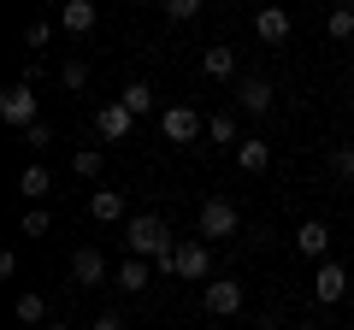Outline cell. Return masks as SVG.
<instances>
[{"label":"cell","instance_id":"obj_20","mask_svg":"<svg viewBox=\"0 0 354 330\" xmlns=\"http://www.w3.org/2000/svg\"><path fill=\"white\" fill-rule=\"evenodd\" d=\"M71 171H77L83 183H95V177L106 171V153H101V148H77V153H71Z\"/></svg>","mask_w":354,"mask_h":330},{"label":"cell","instance_id":"obj_21","mask_svg":"<svg viewBox=\"0 0 354 330\" xmlns=\"http://www.w3.org/2000/svg\"><path fill=\"white\" fill-rule=\"evenodd\" d=\"M18 324H48V295H18Z\"/></svg>","mask_w":354,"mask_h":330},{"label":"cell","instance_id":"obj_1","mask_svg":"<svg viewBox=\"0 0 354 330\" xmlns=\"http://www.w3.org/2000/svg\"><path fill=\"white\" fill-rule=\"evenodd\" d=\"M177 236L160 213H130V260H165Z\"/></svg>","mask_w":354,"mask_h":330},{"label":"cell","instance_id":"obj_26","mask_svg":"<svg viewBox=\"0 0 354 330\" xmlns=\"http://www.w3.org/2000/svg\"><path fill=\"white\" fill-rule=\"evenodd\" d=\"M330 171H337L342 183H354V142H342V148H330Z\"/></svg>","mask_w":354,"mask_h":330},{"label":"cell","instance_id":"obj_15","mask_svg":"<svg viewBox=\"0 0 354 330\" xmlns=\"http://www.w3.org/2000/svg\"><path fill=\"white\" fill-rule=\"evenodd\" d=\"M236 165L248 171V177H260V171H272V142H260V136H248L236 148Z\"/></svg>","mask_w":354,"mask_h":330},{"label":"cell","instance_id":"obj_24","mask_svg":"<svg viewBox=\"0 0 354 330\" xmlns=\"http://www.w3.org/2000/svg\"><path fill=\"white\" fill-rule=\"evenodd\" d=\"M207 136H213V142H236V148H242V136H236V113H218V118H207Z\"/></svg>","mask_w":354,"mask_h":330},{"label":"cell","instance_id":"obj_3","mask_svg":"<svg viewBox=\"0 0 354 330\" xmlns=\"http://www.w3.org/2000/svg\"><path fill=\"white\" fill-rule=\"evenodd\" d=\"M160 278H207L213 271V254H207V242H177L165 260H153Z\"/></svg>","mask_w":354,"mask_h":330},{"label":"cell","instance_id":"obj_12","mask_svg":"<svg viewBox=\"0 0 354 330\" xmlns=\"http://www.w3.org/2000/svg\"><path fill=\"white\" fill-rule=\"evenodd\" d=\"M325 248H330L325 218H307V224L295 230V254H301V260H325Z\"/></svg>","mask_w":354,"mask_h":330},{"label":"cell","instance_id":"obj_25","mask_svg":"<svg viewBox=\"0 0 354 330\" xmlns=\"http://www.w3.org/2000/svg\"><path fill=\"white\" fill-rule=\"evenodd\" d=\"M59 83H65V89H88V59H65L59 65Z\"/></svg>","mask_w":354,"mask_h":330},{"label":"cell","instance_id":"obj_11","mask_svg":"<svg viewBox=\"0 0 354 330\" xmlns=\"http://www.w3.org/2000/svg\"><path fill=\"white\" fill-rule=\"evenodd\" d=\"M254 36H260L266 48L290 41V12H283V6H266V12H254Z\"/></svg>","mask_w":354,"mask_h":330},{"label":"cell","instance_id":"obj_5","mask_svg":"<svg viewBox=\"0 0 354 330\" xmlns=\"http://www.w3.org/2000/svg\"><path fill=\"white\" fill-rule=\"evenodd\" d=\"M201 307H207L213 318H225V324H230V318L242 313V283H236V278H213V283L201 289Z\"/></svg>","mask_w":354,"mask_h":330},{"label":"cell","instance_id":"obj_28","mask_svg":"<svg viewBox=\"0 0 354 330\" xmlns=\"http://www.w3.org/2000/svg\"><path fill=\"white\" fill-rule=\"evenodd\" d=\"M48 41H53V18H36V24L24 30V48H36V53H41Z\"/></svg>","mask_w":354,"mask_h":330},{"label":"cell","instance_id":"obj_8","mask_svg":"<svg viewBox=\"0 0 354 330\" xmlns=\"http://www.w3.org/2000/svg\"><path fill=\"white\" fill-rule=\"evenodd\" d=\"M342 295H348V271H342L337 260H325V266H319V283H313V301L319 307H337Z\"/></svg>","mask_w":354,"mask_h":330},{"label":"cell","instance_id":"obj_9","mask_svg":"<svg viewBox=\"0 0 354 330\" xmlns=\"http://www.w3.org/2000/svg\"><path fill=\"white\" fill-rule=\"evenodd\" d=\"M95 24H101V6L95 0H65L59 6V30H71V36H88Z\"/></svg>","mask_w":354,"mask_h":330},{"label":"cell","instance_id":"obj_29","mask_svg":"<svg viewBox=\"0 0 354 330\" xmlns=\"http://www.w3.org/2000/svg\"><path fill=\"white\" fill-rule=\"evenodd\" d=\"M24 142H30V148H48V142H53V124H48V118H41V124H30Z\"/></svg>","mask_w":354,"mask_h":330},{"label":"cell","instance_id":"obj_30","mask_svg":"<svg viewBox=\"0 0 354 330\" xmlns=\"http://www.w3.org/2000/svg\"><path fill=\"white\" fill-rule=\"evenodd\" d=\"M88 330H130V324H124V318H118V313H101V318H95V324H88Z\"/></svg>","mask_w":354,"mask_h":330},{"label":"cell","instance_id":"obj_6","mask_svg":"<svg viewBox=\"0 0 354 330\" xmlns=\"http://www.w3.org/2000/svg\"><path fill=\"white\" fill-rule=\"evenodd\" d=\"M0 118H6L12 130H30V124H41V118H36V89H30V83H12V89L0 95Z\"/></svg>","mask_w":354,"mask_h":330},{"label":"cell","instance_id":"obj_10","mask_svg":"<svg viewBox=\"0 0 354 330\" xmlns=\"http://www.w3.org/2000/svg\"><path fill=\"white\" fill-rule=\"evenodd\" d=\"M130 124H136V118H130L118 101L95 113V136H101V142H130Z\"/></svg>","mask_w":354,"mask_h":330},{"label":"cell","instance_id":"obj_22","mask_svg":"<svg viewBox=\"0 0 354 330\" xmlns=\"http://www.w3.org/2000/svg\"><path fill=\"white\" fill-rule=\"evenodd\" d=\"M325 36L330 41H354V6H337V12L325 18Z\"/></svg>","mask_w":354,"mask_h":330},{"label":"cell","instance_id":"obj_17","mask_svg":"<svg viewBox=\"0 0 354 330\" xmlns=\"http://www.w3.org/2000/svg\"><path fill=\"white\" fill-rule=\"evenodd\" d=\"M148 283H153V260H124V266H118V289L142 295Z\"/></svg>","mask_w":354,"mask_h":330},{"label":"cell","instance_id":"obj_14","mask_svg":"<svg viewBox=\"0 0 354 330\" xmlns=\"http://www.w3.org/2000/svg\"><path fill=\"white\" fill-rule=\"evenodd\" d=\"M88 218H95V224H118V218H124V195L118 189H95L88 195Z\"/></svg>","mask_w":354,"mask_h":330},{"label":"cell","instance_id":"obj_33","mask_svg":"<svg viewBox=\"0 0 354 330\" xmlns=\"http://www.w3.org/2000/svg\"><path fill=\"white\" fill-rule=\"evenodd\" d=\"M348 65H354V59H348Z\"/></svg>","mask_w":354,"mask_h":330},{"label":"cell","instance_id":"obj_32","mask_svg":"<svg viewBox=\"0 0 354 330\" xmlns=\"http://www.w3.org/2000/svg\"><path fill=\"white\" fill-rule=\"evenodd\" d=\"M218 330H225V324H218Z\"/></svg>","mask_w":354,"mask_h":330},{"label":"cell","instance_id":"obj_18","mask_svg":"<svg viewBox=\"0 0 354 330\" xmlns=\"http://www.w3.org/2000/svg\"><path fill=\"white\" fill-rule=\"evenodd\" d=\"M118 106H124L130 118L153 113V89H148V83H142V77H136V83H124V89H118Z\"/></svg>","mask_w":354,"mask_h":330},{"label":"cell","instance_id":"obj_2","mask_svg":"<svg viewBox=\"0 0 354 330\" xmlns=\"http://www.w3.org/2000/svg\"><path fill=\"white\" fill-rule=\"evenodd\" d=\"M195 230H201L207 248H213V242H230L242 230V213L225 201V195H213V201H201V213H195Z\"/></svg>","mask_w":354,"mask_h":330},{"label":"cell","instance_id":"obj_16","mask_svg":"<svg viewBox=\"0 0 354 330\" xmlns=\"http://www.w3.org/2000/svg\"><path fill=\"white\" fill-rule=\"evenodd\" d=\"M201 71H207V77H218V83H230V77H236V53H230L225 41H213V48L201 53Z\"/></svg>","mask_w":354,"mask_h":330},{"label":"cell","instance_id":"obj_31","mask_svg":"<svg viewBox=\"0 0 354 330\" xmlns=\"http://www.w3.org/2000/svg\"><path fill=\"white\" fill-rule=\"evenodd\" d=\"M41 330H77V324H41Z\"/></svg>","mask_w":354,"mask_h":330},{"label":"cell","instance_id":"obj_23","mask_svg":"<svg viewBox=\"0 0 354 330\" xmlns=\"http://www.w3.org/2000/svg\"><path fill=\"white\" fill-rule=\"evenodd\" d=\"M201 18V0H165V24H195Z\"/></svg>","mask_w":354,"mask_h":330},{"label":"cell","instance_id":"obj_19","mask_svg":"<svg viewBox=\"0 0 354 330\" xmlns=\"http://www.w3.org/2000/svg\"><path fill=\"white\" fill-rule=\"evenodd\" d=\"M18 189L30 195V206H41V201H48V195H53V177H48V171H41V165H24V177H18Z\"/></svg>","mask_w":354,"mask_h":330},{"label":"cell","instance_id":"obj_13","mask_svg":"<svg viewBox=\"0 0 354 330\" xmlns=\"http://www.w3.org/2000/svg\"><path fill=\"white\" fill-rule=\"evenodd\" d=\"M71 278L83 283V289L106 283V260H101V248H77V254H71Z\"/></svg>","mask_w":354,"mask_h":330},{"label":"cell","instance_id":"obj_27","mask_svg":"<svg viewBox=\"0 0 354 330\" xmlns=\"http://www.w3.org/2000/svg\"><path fill=\"white\" fill-rule=\"evenodd\" d=\"M48 224H53V218H48V206H30V213H24V224H18V236H48Z\"/></svg>","mask_w":354,"mask_h":330},{"label":"cell","instance_id":"obj_7","mask_svg":"<svg viewBox=\"0 0 354 330\" xmlns=\"http://www.w3.org/2000/svg\"><path fill=\"white\" fill-rule=\"evenodd\" d=\"M272 101H278V95H272L266 77H242V83H236V106L248 118H266V113H272Z\"/></svg>","mask_w":354,"mask_h":330},{"label":"cell","instance_id":"obj_4","mask_svg":"<svg viewBox=\"0 0 354 330\" xmlns=\"http://www.w3.org/2000/svg\"><path fill=\"white\" fill-rule=\"evenodd\" d=\"M201 130H207V118L195 113V106H165V113H160V136L177 142V148H189Z\"/></svg>","mask_w":354,"mask_h":330}]
</instances>
